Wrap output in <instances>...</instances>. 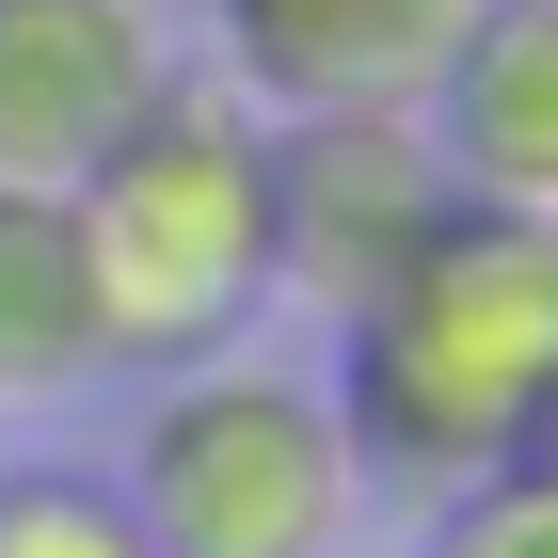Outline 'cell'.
Masks as SVG:
<instances>
[{
    "instance_id": "1",
    "label": "cell",
    "mask_w": 558,
    "mask_h": 558,
    "mask_svg": "<svg viewBox=\"0 0 558 558\" xmlns=\"http://www.w3.org/2000/svg\"><path fill=\"white\" fill-rule=\"evenodd\" d=\"M336 430L399 495H463L558 430V208H463L336 319Z\"/></svg>"
},
{
    "instance_id": "2",
    "label": "cell",
    "mask_w": 558,
    "mask_h": 558,
    "mask_svg": "<svg viewBox=\"0 0 558 558\" xmlns=\"http://www.w3.org/2000/svg\"><path fill=\"white\" fill-rule=\"evenodd\" d=\"M81 288L112 367H208L271 303V112L240 81H160L129 129L64 175Z\"/></svg>"
},
{
    "instance_id": "3",
    "label": "cell",
    "mask_w": 558,
    "mask_h": 558,
    "mask_svg": "<svg viewBox=\"0 0 558 558\" xmlns=\"http://www.w3.org/2000/svg\"><path fill=\"white\" fill-rule=\"evenodd\" d=\"M351 430L319 384L256 367V351H208V367H160L144 399V463H129V511L160 558H336L351 543Z\"/></svg>"
},
{
    "instance_id": "4",
    "label": "cell",
    "mask_w": 558,
    "mask_h": 558,
    "mask_svg": "<svg viewBox=\"0 0 558 558\" xmlns=\"http://www.w3.org/2000/svg\"><path fill=\"white\" fill-rule=\"evenodd\" d=\"M447 208H463V175H447V144H430L415 96H319V112H271V288H288V303L351 319Z\"/></svg>"
},
{
    "instance_id": "5",
    "label": "cell",
    "mask_w": 558,
    "mask_h": 558,
    "mask_svg": "<svg viewBox=\"0 0 558 558\" xmlns=\"http://www.w3.org/2000/svg\"><path fill=\"white\" fill-rule=\"evenodd\" d=\"M160 81L175 64L144 33V0H0V175L64 192Z\"/></svg>"
},
{
    "instance_id": "6",
    "label": "cell",
    "mask_w": 558,
    "mask_h": 558,
    "mask_svg": "<svg viewBox=\"0 0 558 558\" xmlns=\"http://www.w3.org/2000/svg\"><path fill=\"white\" fill-rule=\"evenodd\" d=\"M430 144L495 208H558V0H463V33L430 64Z\"/></svg>"
},
{
    "instance_id": "7",
    "label": "cell",
    "mask_w": 558,
    "mask_h": 558,
    "mask_svg": "<svg viewBox=\"0 0 558 558\" xmlns=\"http://www.w3.org/2000/svg\"><path fill=\"white\" fill-rule=\"evenodd\" d=\"M223 81L256 112H319V96H430L463 0H208Z\"/></svg>"
},
{
    "instance_id": "8",
    "label": "cell",
    "mask_w": 558,
    "mask_h": 558,
    "mask_svg": "<svg viewBox=\"0 0 558 558\" xmlns=\"http://www.w3.org/2000/svg\"><path fill=\"white\" fill-rule=\"evenodd\" d=\"M112 351H96V288H81V223L64 192H16L0 175V399H81Z\"/></svg>"
},
{
    "instance_id": "9",
    "label": "cell",
    "mask_w": 558,
    "mask_h": 558,
    "mask_svg": "<svg viewBox=\"0 0 558 558\" xmlns=\"http://www.w3.org/2000/svg\"><path fill=\"white\" fill-rule=\"evenodd\" d=\"M0 558H160L129 511V478H81V463H0Z\"/></svg>"
},
{
    "instance_id": "10",
    "label": "cell",
    "mask_w": 558,
    "mask_h": 558,
    "mask_svg": "<svg viewBox=\"0 0 558 558\" xmlns=\"http://www.w3.org/2000/svg\"><path fill=\"white\" fill-rule=\"evenodd\" d=\"M430 558H558V463H495L430 495Z\"/></svg>"
}]
</instances>
